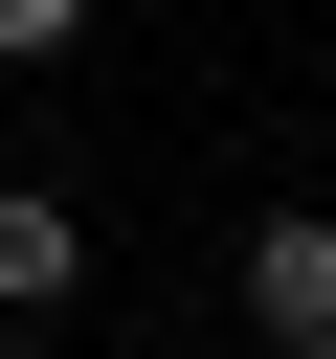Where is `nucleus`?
Returning <instances> with one entry per match:
<instances>
[{
    "label": "nucleus",
    "mask_w": 336,
    "mask_h": 359,
    "mask_svg": "<svg viewBox=\"0 0 336 359\" xmlns=\"http://www.w3.org/2000/svg\"><path fill=\"white\" fill-rule=\"evenodd\" d=\"M246 314L269 337H336V202H269L246 224Z\"/></svg>",
    "instance_id": "obj_1"
},
{
    "label": "nucleus",
    "mask_w": 336,
    "mask_h": 359,
    "mask_svg": "<svg viewBox=\"0 0 336 359\" xmlns=\"http://www.w3.org/2000/svg\"><path fill=\"white\" fill-rule=\"evenodd\" d=\"M269 359H336V337H269Z\"/></svg>",
    "instance_id": "obj_4"
},
{
    "label": "nucleus",
    "mask_w": 336,
    "mask_h": 359,
    "mask_svg": "<svg viewBox=\"0 0 336 359\" xmlns=\"http://www.w3.org/2000/svg\"><path fill=\"white\" fill-rule=\"evenodd\" d=\"M67 292H90V224L45 180H0V314H67Z\"/></svg>",
    "instance_id": "obj_2"
},
{
    "label": "nucleus",
    "mask_w": 336,
    "mask_h": 359,
    "mask_svg": "<svg viewBox=\"0 0 336 359\" xmlns=\"http://www.w3.org/2000/svg\"><path fill=\"white\" fill-rule=\"evenodd\" d=\"M90 45V0H0V67H67Z\"/></svg>",
    "instance_id": "obj_3"
}]
</instances>
